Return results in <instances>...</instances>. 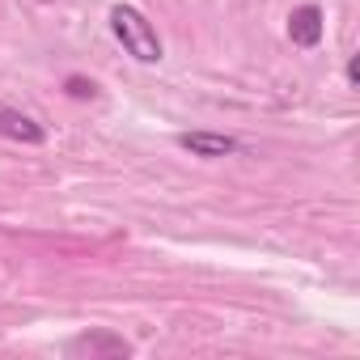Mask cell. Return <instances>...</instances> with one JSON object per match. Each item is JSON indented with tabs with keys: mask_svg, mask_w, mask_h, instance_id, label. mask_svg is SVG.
<instances>
[{
	"mask_svg": "<svg viewBox=\"0 0 360 360\" xmlns=\"http://www.w3.org/2000/svg\"><path fill=\"white\" fill-rule=\"evenodd\" d=\"M110 30H115V39L123 43V51L136 56L140 64H157V60H161V39H157L153 22H148L140 9L115 5V9H110Z\"/></svg>",
	"mask_w": 360,
	"mask_h": 360,
	"instance_id": "cell-1",
	"label": "cell"
},
{
	"mask_svg": "<svg viewBox=\"0 0 360 360\" xmlns=\"http://www.w3.org/2000/svg\"><path fill=\"white\" fill-rule=\"evenodd\" d=\"M72 352H89V356H98V352H106V356H127L131 343L119 339V335H81V339L72 343Z\"/></svg>",
	"mask_w": 360,
	"mask_h": 360,
	"instance_id": "cell-5",
	"label": "cell"
},
{
	"mask_svg": "<svg viewBox=\"0 0 360 360\" xmlns=\"http://www.w3.org/2000/svg\"><path fill=\"white\" fill-rule=\"evenodd\" d=\"M322 30H326V22H322V9L318 5H301V9L288 13V39L297 47H318L322 43Z\"/></svg>",
	"mask_w": 360,
	"mask_h": 360,
	"instance_id": "cell-2",
	"label": "cell"
},
{
	"mask_svg": "<svg viewBox=\"0 0 360 360\" xmlns=\"http://www.w3.org/2000/svg\"><path fill=\"white\" fill-rule=\"evenodd\" d=\"M0 136H5V140H18V144H43V140H47L43 123H34L30 115L13 110V106H5V102H0Z\"/></svg>",
	"mask_w": 360,
	"mask_h": 360,
	"instance_id": "cell-3",
	"label": "cell"
},
{
	"mask_svg": "<svg viewBox=\"0 0 360 360\" xmlns=\"http://www.w3.org/2000/svg\"><path fill=\"white\" fill-rule=\"evenodd\" d=\"M178 144H183L191 157H229V153L242 148L233 136H221V131H183Z\"/></svg>",
	"mask_w": 360,
	"mask_h": 360,
	"instance_id": "cell-4",
	"label": "cell"
},
{
	"mask_svg": "<svg viewBox=\"0 0 360 360\" xmlns=\"http://www.w3.org/2000/svg\"><path fill=\"white\" fill-rule=\"evenodd\" d=\"M68 94H72V98H89V94H94V81H81V77H68Z\"/></svg>",
	"mask_w": 360,
	"mask_h": 360,
	"instance_id": "cell-6",
	"label": "cell"
}]
</instances>
